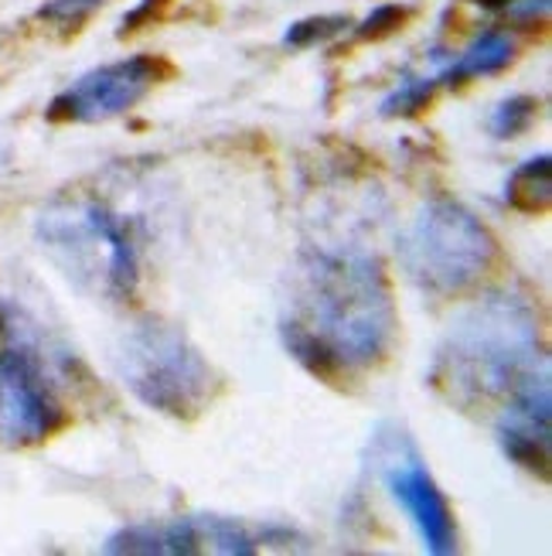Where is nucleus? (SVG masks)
<instances>
[{"mask_svg":"<svg viewBox=\"0 0 552 556\" xmlns=\"http://www.w3.org/2000/svg\"><path fill=\"white\" fill-rule=\"evenodd\" d=\"M378 465H382V481H386L389 495L416 526L423 546L434 556L458 553V526H453V513H450L444 492L437 489L434 475L426 471L420 454L413 451V444H406L402 438L389 441L378 451Z\"/></svg>","mask_w":552,"mask_h":556,"instance_id":"6e6552de","label":"nucleus"},{"mask_svg":"<svg viewBox=\"0 0 552 556\" xmlns=\"http://www.w3.org/2000/svg\"><path fill=\"white\" fill-rule=\"evenodd\" d=\"M396 334L393 287L362 250H304L283 298L280 338L300 366L342 382L386 358Z\"/></svg>","mask_w":552,"mask_h":556,"instance_id":"f257e3e1","label":"nucleus"},{"mask_svg":"<svg viewBox=\"0 0 552 556\" xmlns=\"http://www.w3.org/2000/svg\"><path fill=\"white\" fill-rule=\"evenodd\" d=\"M536 119V100L532 96H509V100H501L491 116H488V130L498 137V140H509V137H518L532 127Z\"/></svg>","mask_w":552,"mask_h":556,"instance_id":"4468645a","label":"nucleus"},{"mask_svg":"<svg viewBox=\"0 0 552 556\" xmlns=\"http://www.w3.org/2000/svg\"><path fill=\"white\" fill-rule=\"evenodd\" d=\"M65 409L35 338L0 304V444L31 447L62 427Z\"/></svg>","mask_w":552,"mask_h":556,"instance_id":"423d86ee","label":"nucleus"},{"mask_svg":"<svg viewBox=\"0 0 552 556\" xmlns=\"http://www.w3.org/2000/svg\"><path fill=\"white\" fill-rule=\"evenodd\" d=\"M434 79L437 86H461L467 79H482V76H498L515 62V38L509 31L488 28L477 35L464 52L453 55H440L434 52Z\"/></svg>","mask_w":552,"mask_h":556,"instance_id":"9b49d317","label":"nucleus"},{"mask_svg":"<svg viewBox=\"0 0 552 556\" xmlns=\"http://www.w3.org/2000/svg\"><path fill=\"white\" fill-rule=\"evenodd\" d=\"M482 8H488V11H501V14H512L515 8H522V4H529V0H477Z\"/></svg>","mask_w":552,"mask_h":556,"instance_id":"a211bd4d","label":"nucleus"},{"mask_svg":"<svg viewBox=\"0 0 552 556\" xmlns=\"http://www.w3.org/2000/svg\"><path fill=\"white\" fill-rule=\"evenodd\" d=\"M106 0H48L38 8V17L52 28H82V24L100 11Z\"/></svg>","mask_w":552,"mask_h":556,"instance_id":"dca6fc26","label":"nucleus"},{"mask_svg":"<svg viewBox=\"0 0 552 556\" xmlns=\"http://www.w3.org/2000/svg\"><path fill=\"white\" fill-rule=\"evenodd\" d=\"M406 277L437 298H458L495 263V236L453 199L426 202L396 243Z\"/></svg>","mask_w":552,"mask_h":556,"instance_id":"20e7f679","label":"nucleus"},{"mask_svg":"<svg viewBox=\"0 0 552 556\" xmlns=\"http://www.w3.org/2000/svg\"><path fill=\"white\" fill-rule=\"evenodd\" d=\"M351 17L348 14H321V17H304L297 24H291L283 35V41L291 48H310V45H321V41H331L348 31Z\"/></svg>","mask_w":552,"mask_h":556,"instance_id":"2eb2a0df","label":"nucleus"},{"mask_svg":"<svg viewBox=\"0 0 552 556\" xmlns=\"http://www.w3.org/2000/svg\"><path fill=\"white\" fill-rule=\"evenodd\" d=\"M549 441H552V386H549V369L539 366L505 396V409L498 417V444L509 462L545 478Z\"/></svg>","mask_w":552,"mask_h":556,"instance_id":"1a4fd4ad","label":"nucleus"},{"mask_svg":"<svg viewBox=\"0 0 552 556\" xmlns=\"http://www.w3.org/2000/svg\"><path fill=\"white\" fill-rule=\"evenodd\" d=\"M434 92H437V79H434V72L429 76H406L386 100H382L378 113L382 116H413L420 113L429 100H434Z\"/></svg>","mask_w":552,"mask_h":556,"instance_id":"ddd939ff","label":"nucleus"},{"mask_svg":"<svg viewBox=\"0 0 552 556\" xmlns=\"http://www.w3.org/2000/svg\"><path fill=\"white\" fill-rule=\"evenodd\" d=\"M505 202L525 215L549 212V202H552V161H549V154L529 157L515 167L505 181Z\"/></svg>","mask_w":552,"mask_h":556,"instance_id":"f8f14e48","label":"nucleus"},{"mask_svg":"<svg viewBox=\"0 0 552 556\" xmlns=\"http://www.w3.org/2000/svg\"><path fill=\"white\" fill-rule=\"evenodd\" d=\"M116 369L127 390L175 420H195L215 393V372L178 325L157 318L127 331L116 352Z\"/></svg>","mask_w":552,"mask_h":556,"instance_id":"39448f33","label":"nucleus"},{"mask_svg":"<svg viewBox=\"0 0 552 556\" xmlns=\"http://www.w3.org/2000/svg\"><path fill=\"white\" fill-rule=\"evenodd\" d=\"M402 21H406V8H399V4H382L362 24H358L355 31H358V38H382V35L399 31Z\"/></svg>","mask_w":552,"mask_h":556,"instance_id":"f3484780","label":"nucleus"},{"mask_svg":"<svg viewBox=\"0 0 552 556\" xmlns=\"http://www.w3.org/2000/svg\"><path fill=\"white\" fill-rule=\"evenodd\" d=\"M103 553L113 556H195L202 553V536L195 516L171 519V522H143V526H127L113 533L103 546Z\"/></svg>","mask_w":552,"mask_h":556,"instance_id":"9d476101","label":"nucleus"},{"mask_svg":"<svg viewBox=\"0 0 552 556\" xmlns=\"http://www.w3.org/2000/svg\"><path fill=\"white\" fill-rule=\"evenodd\" d=\"M35 236L44 256L86 294L127 304L140 283V256L124 215L95 199H65L41 208Z\"/></svg>","mask_w":552,"mask_h":556,"instance_id":"7ed1b4c3","label":"nucleus"},{"mask_svg":"<svg viewBox=\"0 0 552 556\" xmlns=\"http://www.w3.org/2000/svg\"><path fill=\"white\" fill-rule=\"evenodd\" d=\"M545 366L539 318L518 294H488L450 325L429 366V386L458 409H485Z\"/></svg>","mask_w":552,"mask_h":556,"instance_id":"f03ea898","label":"nucleus"},{"mask_svg":"<svg viewBox=\"0 0 552 556\" xmlns=\"http://www.w3.org/2000/svg\"><path fill=\"white\" fill-rule=\"evenodd\" d=\"M157 79L161 62L151 55H130L100 65L65 86L48 103V119H55V124H103V119L133 110Z\"/></svg>","mask_w":552,"mask_h":556,"instance_id":"0eeeda50","label":"nucleus"}]
</instances>
